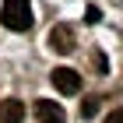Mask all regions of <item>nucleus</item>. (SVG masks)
<instances>
[{"instance_id":"2","label":"nucleus","mask_w":123,"mask_h":123,"mask_svg":"<svg viewBox=\"0 0 123 123\" xmlns=\"http://www.w3.org/2000/svg\"><path fill=\"white\" fill-rule=\"evenodd\" d=\"M49 81H53V88H56L60 95H77L81 92V74H77L74 67H56V70L49 74Z\"/></svg>"},{"instance_id":"4","label":"nucleus","mask_w":123,"mask_h":123,"mask_svg":"<svg viewBox=\"0 0 123 123\" xmlns=\"http://www.w3.org/2000/svg\"><path fill=\"white\" fill-rule=\"evenodd\" d=\"M35 116L42 123H67V109L56 105L53 98H39V102H35Z\"/></svg>"},{"instance_id":"8","label":"nucleus","mask_w":123,"mask_h":123,"mask_svg":"<svg viewBox=\"0 0 123 123\" xmlns=\"http://www.w3.org/2000/svg\"><path fill=\"white\" fill-rule=\"evenodd\" d=\"M105 123H123V105H120V109H113V113L105 116Z\"/></svg>"},{"instance_id":"5","label":"nucleus","mask_w":123,"mask_h":123,"mask_svg":"<svg viewBox=\"0 0 123 123\" xmlns=\"http://www.w3.org/2000/svg\"><path fill=\"white\" fill-rule=\"evenodd\" d=\"M21 120H25V102L4 98L0 102V123H21Z\"/></svg>"},{"instance_id":"3","label":"nucleus","mask_w":123,"mask_h":123,"mask_svg":"<svg viewBox=\"0 0 123 123\" xmlns=\"http://www.w3.org/2000/svg\"><path fill=\"white\" fill-rule=\"evenodd\" d=\"M49 49L53 53H74V28L70 25H53L49 28Z\"/></svg>"},{"instance_id":"6","label":"nucleus","mask_w":123,"mask_h":123,"mask_svg":"<svg viewBox=\"0 0 123 123\" xmlns=\"http://www.w3.org/2000/svg\"><path fill=\"white\" fill-rule=\"evenodd\" d=\"M95 113H98V98H88V102L81 105V116H85V120H92Z\"/></svg>"},{"instance_id":"7","label":"nucleus","mask_w":123,"mask_h":123,"mask_svg":"<svg viewBox=\"0 0 123 123\" xmlns=\"http://www.w3.org/2000/svg\"><path fill=\"white\" fill-rule=\"evenodd\" d=\"M85 18H88V25H98V18H102V11H98V7H88V14H85Z\"/></svg>"},{"instance_id":"1","label":"nucleus","mask_w":123,"mask_h":123,"mask_svg":"<svg viewBox=\"0 0 123 123\" xmlns=\"http://www.w3.org/2000/svg\"><path fill=\"white\" fill-rule=\"evenodd\" d=\"M0 21H4V28H11V32H28L32 28V4L28 0H4Z\"/></svg>"}]
</instances>
